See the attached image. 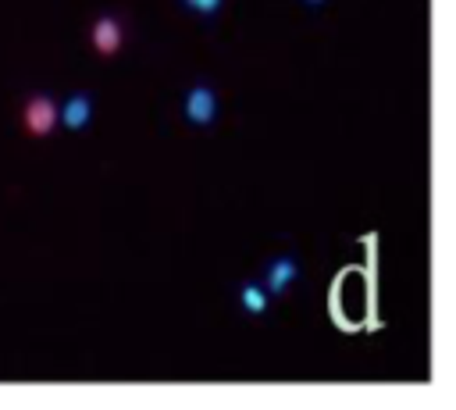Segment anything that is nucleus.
Wrapping results in <instances>:
<instances>
[{
    "label": "nucleus",
    "mask_w": 456,
    "mask_h": 410,
    "mask_svg": "<svg viewBox=\"0 0 456 410\" xmlns=\"http://www.w3.org/2000/svg\"><path fill=\"white\" fill-rule=\"evenodd\" d=\"M53 125H57V107H53V100H50L46 93L28 96V103H25V128H28L32 135H46Z\"/></svg>",
    "instance_id": "1"
},
{
    "label": "nucleus",
    "mask_w": 456,
    "mask_h": 410,
    "mask_svg": "<svg viewBox=\"0 0 456 410\" xmlns=\"http://www.w3.org/2000/svg\"><path fill=\"white\" fill-rule=\"evenodd\" d=\"M239 303H242V310H249V314H264V310H267V289L256 285V282H242V285H239Z\"/></svg>",
    "instance_id": "6"
},
{
    "label": "nucleus",
    "mask_w": 456,
    "mask_h": 410,
    "mask_svg": "<svg viewBox=\"0 0 456 410\" xmlns=\"http://www.w3.org/2000/svg\"><path fill=\"white\" fill-rule=\"evenodd\" d=\"M214 114H217V96H214V89H210V86H192V89L185 93V118H189L192 125H210Z\"/></svg>",
    "instance_id": "2"
},
{
    "label": "nucleus",
    "mask_w": 456,
    "mask_h": 410,
    "mask_svg": "<svg viewBox=\"0 0 456 410\" xmlns=\"http://www.w3.org/2000/svg\"><path fill=\"white\" fill-rule=\"evenodd\" d=\"M93 46H96L100 53H114V50L121 46V21L110 18V14L96 18V21H93Z\"/></svg>",
    "instance_id": "4"
},
{
    "label": "nucleus",
    "mask_w": 456,
    "mask_h": 410,
    "mask_svg": "<svg viewBox=\"0 0 456 410\" xmlns=\"http://www.w3.org/2000/svg\"><path fill=\"white\" fill-rule=\"evenodd\" d=\"M296 257H271L264 267V289L267 292H285L296 282Z\"/></svg>",
    "instance_id": "3"
},
{
    "label": "nucleus",
    "mask_w": 456,
    "mask_h": 410,
    "mask_svg": "<svg viewBox=\"0 0 456 410\" xmlns=\"http://www.w3.org/2000/svg\"><path fill=\"white\" fill-rule=\"evenodd\" d=\"M89 114H93V100H89L86 93L68 96V103L61 107V121H64L68 128H86V125H89Z\"/></svg>",
    "instance_id": "5"
},
{
    "label": "nucleus",
    "mask_w": 456,
    "mask_h": 410,
    "mask_svg": "<svg viewBox=\"0 0 456 410\" xmlns=\"http://www.w3.org/2000/svg\"><path fill=\"white\" fill-rule=\"evenodd\" d=\"M189 11H196V14H217V7L224 4V0H182Z\"/></svg>",
    "instance_id": "7"
},
{
    "label": "nucleus",
    "mask_w": 456,
    "mask_h": 410,
    "mask_svg": "<svg viewBox=\"0 0 456 410\" xmlns=\"http://www.w3.org/2000/svg\"><path fill=\"white\" fill-rule=\"evenodd\" d=\"M303 4H310V7H317V4H324V0H303Z\"/></svg>",
    "instance_id": "8"
}]
</instances>
